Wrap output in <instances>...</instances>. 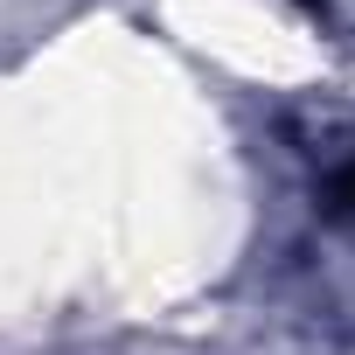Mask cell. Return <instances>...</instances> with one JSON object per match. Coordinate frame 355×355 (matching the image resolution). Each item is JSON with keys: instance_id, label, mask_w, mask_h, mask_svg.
<instances>
[{"instance_id": "cell-1", "label": "cell", "mask_w": 355, "mask_h": 355, "mask_svg": "<svg viewBox=\"0 0 355 355\" xmlns=\"http://www.w3.org/2000/svg\"><path fill=\"white\" fill-rule=\"evenodd\" d=\"M327 209L355 230V160H348V167H334V182H327Z\"/></svg>"}]
</instances>
